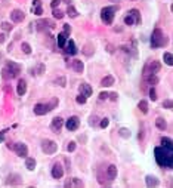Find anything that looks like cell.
Here are the masks:
<instances>
[{"label":"cell","mask_w":173,"mask_h":188,"mask_svg":"<svg viewBox=\"0 0 173 188\" xmlns=\"http://www.w3.org/2000/svg\"><path fill=\"white\" fill-rule=\"evenodd\" d=\"M56 84H59L61 87H65V86H67V80H65V77H58V79H56Z\"/></svg>","instance_id":"36"},{"label":"cell","mask_w":173,"mask_h":188,"mask_svg":"<svg viewBox=\"0 0 173 188\" xmlns=\"http://www.w3.org/2000/svg\"><path fill=\"white\" fill-rule=\"evenodd\" d=\"M21 182H22V178H21L18 173H12L8 176V179L5 181L6 185H21Z\"/></svg>","instance_id":"12"},{"label":"cell","mask_w":173,"mask_h":188,"mask_svg":"<svg viewBox=\"0 0 173 188\" xmlns=\"http://www.w3.org/2000/svg\"><path fill=\"white\" fill-rule=\"evenodd\" d=\"M24 18H25V13L21 11V9H13V11L11 12V19H12L13 22H22Z\"/></svg>","instance_id":"10"},{"label":"cell","mask_w":173,"mask_h":188,"mask_svg":"<svg viewBox=\"0 0 173 188\" xmlns=\"http://www.w3.org/2000/svg\"><path fill=\"white\" fill-rule=\"evenodd\" d=\"M61 2H64V3H68V5H70V2H71V0H61Z\"/></svg>","instance_id":"54"},{"label":"cell","mask_w":173,"mask_h":188,"mask_svg":"<svg viewBox=\"0 0 173 188\" xmlns=\"http://www.w3.org/2000/svg\"><path fill=\"white\" fill-rule=\"evenodd\" d=\"M166 43H167V39H166L164 33L160 28H155L153 31V36H151V46L153 48H161Z\"/></svg>","instance_id":"2"},{"label":"cell","mask_w":173,"mask_h":188,"mask_svg":"<svg viewBox=\"0 0 173 188\" xmlns=\"http://www.w3.org/2000/svg\"><path fill=\"white\" fill-rule=\"evenodd\" d=\"M52 176L55 179H61L64 176V169H62V166H61L59 163H55L53 164V168H52Z\"/></svg>","instance_id":"14"},{"label":"cell","mask_w":173,"mask_h":188,"mask_svg":"<svg viewBox=\"0 0 173 188\" xmlns=\"http://www.w3.org/2000/svg\"><path fill=\"white\" fill-rule=\"evenodd\" d=\"M65 187H73V184H71V181H67V182H65Z\"/></svg>","instance_id":"53"},{"label":"cell","mask_w":173,"mask_h":188,"mask_svg":"<svg viewBox=\"0 0 173 188\" xmlns=\"http://www.w3.org/2000/svg\"><path fill=\"white\" fill-rule=\"evenodd\" d=\"M2 77H3L5 80H12V79H15V74L11 71V70H9V67L6 65V67L2 70Z\"/></svg>","instance_id":"20"},{"label":"cell","mask_w":173,"mask_h":188,"mask_svg":"<svg viewBox=\"0 0 173 188\" xmlns=\"http://www.w3.org/2000/svg\"><path fill=\"white\" fill-rule=\"evenodd\" d=\"M67 36H68V33H65V31H62V33H59V34H58V37H56L58 46H59L61 49L64 48V44H65V42H67Z\"/></svg>","instance_id":"19"},{"label":"cell","mask_w":173,"mask_h":188,"mask_svg":"<svg viewBox=\"0 0 173 188\" xmlns=\"http://www.w3.org/2000/svg\"><path fill=\"white\" fill-rule=\"evenodd\" d=\"M62 126H64V119H61V117H55V119L52 120V123H50V129L55 133H59Z\"/></svg>","instance_id":"9"},{"label":"cell","mask_w":173,"mask_h":188,"mask_svg":"<svg viewBox=\"0 0 173 188\" xmlns=\"http://www.w3.org/2000/svg\"><path fill=\"white\" fill-rule=\"evenodd\" d=\"M67 150H68L70 153H73V151L76 150V142H70V144L67 145Z\"/></svg>","instance_id":"43"},{"label":"cell","mask_w":173,"mask_h":188,"mask_svg":"<svg viewBox=\"0 0 173 188\" xmlns=\"http://www.w3.org/2000/svg\"><path fill=\"white\" fill-rule=\"evenodd\" d=\"M160 68H161V64L158 61H153V62L146 64L145 68H144V77L151 76V74H157L160 71Z\"/></svg>","instance_id":"4"},{"label":"cell","mask_w":173,"mask_h":188,"mask_svg":"<svg viewBox=\"0 0 173 188\" xmlns=\"http://www.w3.org/2000/svg\"><path fill=\"white\" fill-rule=\"evenodd\" d=\"M106 51L110 52V54H113V52H114V48H113L111 44H108V46H106Z\"/></svg>","instance_id":"50"},{"label":"cell","mask_w":173,"mask_h":188,"mask_svg":"<svg viewBox=\"0 0 173 188\" xmlns=\"http://www.w3.org/2000/svg\"><path fill=\"white\" fill-rule=\"evenodd\" d=\"M138 108H139L144 114H146V113H148V102H146V101H144V99H142V101H139Z\"/></svg>","instance_id":"28"},{"label":"cell","mask_w":173,"mask_h":188,"mask_svg":"<svg viewBox=\"0 0 173 188\" xmlns=\"http://www.w3.org/2000/svg\"><path fill=\"white\" fill-rule=\"evenodd\" d=\"M25 168H27L28 170H34V168H36V160H34L33 157H27V158H25Z\"/></svg>","instance_id":"24"},{"label":"cell","mask_w":173,"mask_h":188,"mask_svg":"<svg viewBox=\"0 0 173 188\" xmlns=\"http://www.w3.org/2000/svg\"><path fill=\"white\" fill-rule=\"evenodd\" d=\"M67 15H68L70 18H76V16L78 15V12H77V9H76L74 6L68 5V9H67Z\"/></svg>","instance_id":"27"},{"label":"cell","mask_w":173,"mask_h":188,"mask_svg":"<svg viewBox=\"0 0 173 188\" xmlns=\"http://www.w3.org/2000/svg\"><path fill=\"white\" fill-rule=\"evenodd\" d=\"M163 107H164L166 110H172V108H173V102H172V99H166V101L163 102Z\"/></svg>","instance_id":"37"},{"label":"cell","mask_w":173,"mask_h":188,"mask_svg":"<svg viewBox=\"0 0 173 188\" xmlns=\"http://www.w3.org/2000/svg\"><path fill=\"white\" fill-rule=\"evenodd\" d=\"M108 96H110V99H111V101H117V98H118V95H117V92H113V93H108Z\"/></svg>","instance_id":"44"},{"label":"cell","mask_w":173,"mask_h":188,"mask_svg":"<svg viewBox=\"0 0 173 188\" xmlns=\"http://www.w3.org/2000/svg\"><path fill=\"white\" fill-rule=\"evenodd\" d=\"M64 31H65V33H68V34H70V33H71V27H70L68 24H65V25H64Z\"/></svg>","instance_id":"48"},{"label":"cell","mask_w":173,"mask_h":188,"mask_svg":"<svg viewBox=\"0 0 173 188\" xmlns=\"http://www.w3.org/2000/svg\"><path fill=\"white\" fill-rule=\"evenodd\" d=\"M86 99H88V98H86L84 95H81V93H80V95H78V96L76 98L77 104H81V105H83V104H86Z\"/></svg>","instance_id":"38"},{"label":"cell","mask_w":173,"mask_h":188,"mask_svg":"<svg viewBox=\"0 0 173 188\" xmlns=\"http://www.w3.org/2000/svg\"><path fill=\"white\" fill-rule=\"evenodd\" d=\"M80 93H81V95H84L86 98L92 95V86L88 84V83H81L80 84Z\"/></svg>","instance_id":"15"},{"label":"cell","mask_w":173,"mask_h":188,"mask_svg":"<svg viewBox=\"0 0 173 188\" xmlns=\"http://www.w3.org/2000/svg\"><path fill=\"white\" fill-rule=\"evenodd\" d=\"M39 31H46L48 28H53L55 25H53V22L52 21H49V19H39V21H36L34 24H33Z\"/></svg>","instance_id":"7"},{"label":"cell","mask_w":173,"mask_h":188,"mask_svg":"<svg viewBox=\"0 0 173 188\" xmlns=\"http://www.w3.org/2000/svg\"><path fill=\"white\" fill-rule=\"evenodd\" d=\"M6 40V34H0V43H5Z\"/></svg>","instance_id":"51"},{"label":"cell","mask_w":173,"mask_h":188,"mask_svg":"<svg viewBox=\"0 0 173 188\" xmlns=\"http://www.w3.org/2000/svg\"><path fill=\"white\" fill-rule=\"evenodd\" d=\"M106 176H108V179H110V181H113L117 176V166H116V164H110V166H108Z\"/></svg>","instance_id":"17"},{"label":"cell","mask_w":173,"mask_h":188,"mask_svg":"<svg viewBox=\"0 0 173 188\" xmlns=\"http://www.w3.org/2000/svg\"><path fill=\"white\" fill-rule=\"evenodd\" d=\"M53 16L58 18V19H62L64 18V12L59 11V9H56V8H53Z\"/></svg>","instance_id":"34"},{"label":"cell","mask_w":173,"mask_h":188,"mask_svg":"<svg viewBox=\"0 0 173 188\" xmlns=\"http://www.w3.org/2000/svg\"><path fill=\"white\" fill-rule=\"evenodd\" d=\"M48 105H49V108H50V110H53V108L58 105V99H53V101H52L50 104H48Z\"/></svg>","instance_id":"47"},{"label":"cell","mask_w":173,"mask_h":188,"mask_svg":"<svg viewBox=\"0 0 173 188\" xmlns=\"http://www.w3.org/2000/svg\"><path fill=\"white\" fill-rule=\"evenodd\" d=\"M149 98L153 99V101H157V93H155L154 87H151V89H149Z\"/></svg>","instance_id":"40"},{"label":"cell","mask_w":173,"mask_h":188,"mask_svg":"<svg viewBox=\"0 0 173 188\" xmlns=\"http://www.w3.org/2000/svg\"><path fill=\"white\" fill-rule=\"evenodd\" d=\"M73 68H74V71H77V73H83L84 64H83L80 59H74V61H73Z\"/></svg>","instance_id":"22"},{"label":"cell","mask_w":173,"mask_h":188,"mask_svg":"<svg viewBox=\"0 0 173 188\" xmlns=\"http://www.w3.org/2000/svg\"><path fill=\"white\" fill-rule=\"evenodd\" d=\"M108 125H110V120H108L106 117H105V119H102V120H101V127H102V129H105Z\"/></svg>","instance_id":"41"},{"label":"cell","mask_w":173,"mask_h":188,"mask_svg":"<svg viewBox=\"0 0 173 188\" xmlns=\"http://www.w3.org/2000/svg\"><path fill=\"white\" fill-rule=\"evenodd\" d=\"M59 3H62L61 0H52V2H50V6H52V9H53V8H58V6H59Z\"/></svg>","instance_id":"45"},{"label":"cell","mask_w":173,"mask_h":188,"mask_svg":"<svg viewBox=\"0 0 173 188\" xmlns=\"http://www.w3.org/2000/svg\"><path fill=\"white\" fill-rule=\"evenodd\" d=\"M8 147H9L11 150H13L19 157H27V156H28V147H27L25 144H22V142H16V144H12V145L9 144Z\"/></svg>","instance_id":"6"},{"label":"cell","mask_w":173,"mask_h":188,"mask_svg":"<svg viewBox=\"0 0 173 188\" xmlns=\"http://www.w3.org/2000/svg\"><path fill=\"white\" fill-rule=\"evenodd\" d=\"M114 84V77L113 76H105L104 79H102V82H101V86L102 87H110V86H113Z\"/></svg>","instance_id":"21"},{"label":"cell","mask_w":173,"mask_h":188,"mask_svg":"<svg viewBox=\"0 0 173 188\" xmlns=\"http://www.w3.org/2000/svg\"><path fill=\"white\" fill-rule=\"evenodd\" d=\"M21 49H22V52H24V54H27V55H30V54H31V46H30L28 43H22Z\"/></svg>","instance_id":"33"},{"label":"cell","mask_w":173,"mask_h":188,"mask_svg":"<svg viewBox=\"0 0 173 188\" xmlns=\"http://www.w3.org/2000/svg\"><path fill=\"white\" fill-rule=\"evenodd\" d=\"M96 120H98V119H96V117H92V119H90V125L93 126V125L96 123Z\"/></svg>","instance_id":"52"},{"label":"cell","mask_w":173,"mask_h":188,"mask_svg":"<svg viewBox=\"0 0 173 188\" xmlns=\"http://www.w3.org/2000/svg\"><path fill=\"white\" fill-rule=\"evenodd\" d=\"M155 154V161L158 166L161 168H173V148H167V147H155L154 150Z\"/></svg>","instance_id":"1"},{"label":"cell","mask_w":173,"mask_h":188,"mask_svg":"<svg viewBox=\"0 0 173 188\" xmlns=\"http://www.w3.org/2000/svg\"><path fill=\"white\" fill-rule=\"evenodd\" d=\"M41 150H43V153H46V154H55L56 150H58V144L55 142V141H52V139H45L41 142Z\"/></svg>","instance_id":"5"},{"label":"cell","mask_w":173,"mask_h":188,"mask_svg":"<svg viewBox=\"0 0 173 188\" xmlns=\"http://www.w3.org/2000/svg\"><path fill=\"white\" fill-rule=\"evenodd\" d=\"M116 11L117 8L116 6H108V8H104L101 11V19L102 22H105V24L111 25L113 21H114V15H116Z\"/></svg>","instance_id":"3"},{"label":"cell","mask_w":173,"mask_h":188,"mask_svg":"<svg viewBox=\"0 0 173 188\" xmlns=\"http://www.w3.org/2000/svg\"><path fill=\"white\" fill-rule=\"evenodd\" d=\"M146 82H148V84H151V86H154V84H157L158 83V77L155 76V74H151V76H146V77H144Z\"/></svg>","instance_id":"25"},{"label":"cell","mask_w":173,"mask_h":188,"mask_svg":"<svg viewBox=\"0 0 173 188\" xmlns=\"http://www.w3.org/2000/svg\"><path fill=\"white\" fill-rule=\"evenodd\" d=\"M155 126H157V129H160V130H166V129H167V123H166V120L163 119V117H158V119L155 120Z\"/></svg>","instance_id":"23"},{"label":"cell","mask_w":173,"mask_h":188,"mask_svg":"<svg viewBox=\"0 0 173 188\" xmlns=\"http://www.w3.org/2000/svg\"><path fill=\"white\" fill-rule=\"evenodd\" d=\"M49 111H50V108H49L48 104H36V107H34V113L37 115H45Z\"/></svg>","instance_id":"13"},{"label":"cell","mask_w":173,"mask_h":188,"mask_svg":"<svg viewBox=\"0 0 173 188\" xmlns=\"http://www.w3.org/2000/svg\"><path fill=\"white\" fill-rule=\"evenodd\" d=\"M118 133H120V136H121V138H130V130L126 129V127H121Z\"/></svg>","instance_id":"32"},{"label":"cell","mask_w":173,"mask_h":188,"mask_svg":"<svg viewBox=\"0 0 173 188\" xmlns=\"http://www.w3.org/2000/svg\"><path fill=\"white\" fill-rule=\"evenodd\" d=\"M33 6H41V0H33Z\"/></svg>","instance_id":"49"},{"label":"cell","mask_w":173,"mask_h":188,"mask_svg":"<svg viewBox=\"0 0 173 188\" xmlns=\"http://www.w3.org/2000/svg\"><path fill=\"white\" fill-rule=\"evenodd\" d=\"M106 98H108V93H106V92H101V93H99V99H101V101H104V99H106Z\"/></svg>","instance_id":"46"},{"label":"cell","mask_w":173,"mask_h":188,"mask_svg":"<svg viewBox=\"0 0 173 188\" xmlns=\"http://www.w3.org/2000/svg\"><path fill=\"white\" fill-rule=\"evenodd\" d=\"M71 184H73V185H76V187H83V181H81V179H78V178H73Z\"/></svg>","instance_id":"39"},{"label":"cell","mask_w":173,"mask_h":188,"mask_svg":"<svg viewBox=\"0 0 173 188\" xmlns=\"http://www.w3.org/2000/svg\"><path fill=\"white\" fill-rule=\"evenodd\" d=\"M0 27H2V30L3 31H11L12 30V25H11V22H2V25H0Z\"/></svg>","instance_id":"35"},{"label":"cell","mask_w":173,"mask_h":188,"mask_svg":"<svg viewBox=\"0 0 173 188\" xmlns=\"http://www.w3.org/2000/svg\"><path fill=\"white\" fill-rule=\"evenodd\" d=\"M62 49H65V54H67V55H76V54H77L76 43H74L73 40H67Z\"/></svg>","instance_id":"11"},{"label":"cell","mask_w":173,"mask_h":188,"mask_svg":"<svg viewBox=\"0 0 173 188\" xmlns=\"http://www.w3.org/2000/svg\"><path fill=\"white\" fill-rule=\"evenodd\" d=\"M124 24H126V25H133V24H135V18H133L130 13H129L127 16H124Z\"/></svg>","instance_id":"31"},{"label":"cell","mask_w":173,"mask_h":188,"mask_svg":"<svg viewBox=\"0 0 173 188\" xmlns=\"http://www.w3.org/2000/svg\"><path fill=\"white\" fill-rule=\"evenodd\" d=\"M78 126H80V119H78L77 115H71L70 119L67 120V123H65V127H67L68 130H71V132L77 130Z\"/></svg>","instance_id":"8"},{"label":"cell","mask_w":173,"mask_h":188,"mask_svg":"<svg viewBox=\"0 0 173 188\" xmlns=\"http://www.w3.org/2000/svg\"><path fill=\"white\" fill-rule=\"evenodd\" d=\"M145 182H146V187H158L160 185V181L155 178V176H153V175H148L146 178H145Z\"/></svg>","instance_id":"18"},{"label":"cell","mask_w":173,"mask_h":188,"mask_svg":"<svg viewBox=\"0 0 173 188\" xmlns=\"http://www.w3.org/2000/svg\"><path fill=\"white\" fill-rule=\"evenodd\" d=\"M163 59H164V64H167V65H173V55L170 54V52H164V55H163Z\"/></svg>","instance_id":"26"},{"label":"cell","mask_w":173,"mask_h":188,"mask_svg":"<svg viewBox=\"0 0 173 188\" xmlns=\"http://www.w3.org/2000/svg\"><path fill=\"white\" fill-rule=\"evenodd\" d=\"M129 13H130V15L135 18V24H139V22H141V15H139V11H138V9H132Z\"/></svg>","instance_id":"29"},{"label":"cell","mask_w":173,"mask_h":188,"mask_svg":"<svg viewBox=\"0 0 173 188\" xmlns=\"http://www.w3.org/2000/svg\"><path fill=\"white\" fill-rule=\"evenodd\" d=\"M161 145L167 147V148H173V142H172V139H169V138H163L161 139Z\"/></svg>","instance_id":"30"},{"label":"cell","mask_w":173,"mask_h":188,"mask_svg":"<svg viewBox=\"0 0 173 188\" xmlns=\"http://www.w3.org/2000/svg\"><path fill=\"white\" fill-rule=\"evenodd\" d=\"M34 13H36L37 16H40V15L43 13V9H41V6H36V8H34Z\"/></svg>","instance_id":"42"},{"label":"cell","mask_w":173,"mask_h":188,"mask_svg":"<svg viewBox=\"0 0 173 188\" xmlns=\"http://www.w3.org/2000/svg\"><path fill=\"white\" fill-rule=\"evenodd\" d=\"M16 92H18L19 96H24V95H25V92H27V82H25V80H19V82H18Z\"/></svg>","instance_id":"16"}]
</instances>
